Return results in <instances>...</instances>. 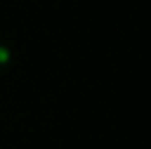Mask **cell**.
I'll return each instance as SVG.
<instances>
[{
  "instance_id": "cell-1",
  "label": "cell",
  "mask_w": 151,
  "mask_h": 149,
  "mask_svg": "<svg viewBox=\"0 0 151 149\" xmlns=\"http://www.w3.org/2000/svg\"><path fill=\"white\" fill-rule=\"evenodd\" d=\"M12 59H14L12 48L8 44H4V42H0V71H4V69L12 63Z\"/></svg>"
}]
</instances>
